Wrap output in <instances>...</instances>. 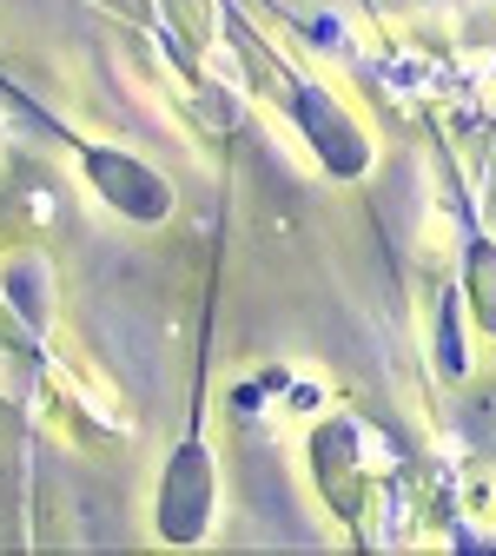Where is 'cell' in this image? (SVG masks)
Instances as JSON below:
<instances>
[{"instance_id": "1", "label": "cell", "mask_w": 496, "mask_h": 556, "mask_svg": "<svg viewBox=\"0 0 496 556\" xmlns=\"http://www.w3.org/2000/svg\"><path fill=\"white\" fill-rule=\"evenodd\" d=\"M87 179L100 186V199L113 205V213H126V219H166L173 213V186L153 166H139L132 153L87 147Z\"/></svg>"}, {"instance_id": "2", "label": "cell", "mask_w": 496, "mask_h": 556, "mask_svg": "<svg viewBox=\"0 0 496 556\" xmlns=\"http://www.w3.org/2000/svg\"><path fill=\"white\" fill-rule=\"evenodd\" d=\"M292 106H298V126L311 132V147H318V160H325L331 173L358 179V173L371 166L365 132L351 126V113H338V100H331V93H318V87H298V93H292Z\"/></svg>"}, {"instance_id": "3", "label": "cell", "mask_w": 496, "mask_h": 556, "mask_svg": "<svg viewBox=\"0 0 496 556\" xmlns=\"http://www.w3.org/2000/svg\"><path fill=\"white\" fill-rule=\"evenodd\" d=\"M205 517H212V464L199 444H186L166 470V491H160V536L192 543L205 530Z\"/></svg>"}, {"instance_id": "4", "label": "cell", "mask_w": 496, "mask_h": 556, "mask_svg": "<svg viewBox=\"0 0 496 556\" xmlns=\"http://www.w3.org/2000/svg\"><path fill=\"white\" fill-rule=\"evenodd\" d=\"M470 299L483 331H496V245H470Z\"/></svg>"}]
</instances>
